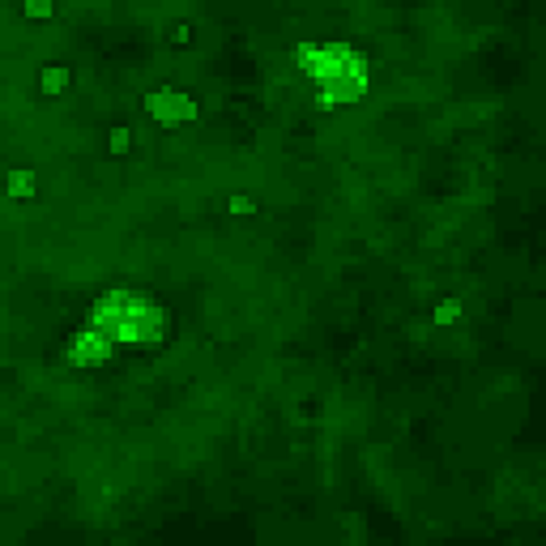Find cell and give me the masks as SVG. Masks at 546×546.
I'll return each mask as SVG.
<instances>
[{
	"mask_svg": "<svg viewBox=\"0 0 546 546\" xmlns=\"http://www.w3.org/2000/svg\"><path fill=\"white\" fill-rule=\"evenodd\" d=\"M56 13H60V0H22V5H18V18L30 22V26L56 22Z\"/></svg>",
	"mask_w": 546,
	"mask_h": 546,
	"instance_id": "6",
	"label": "cell"
},
{
	"mask_svg": "<svg viewBox=\"0 0 546 546\" xmlns=\"http://www.w3.org/2000/svg\"><path fill=\"white\" fill-rule=\"evenodd\" d=\"M60 359H64V367H73V372H103V367H111L120 359V346L111 342L103 329L77 325L69 333V342L60 346Z\"/></svg>",
	"mask_w": 546,
	"mask_h": 546,
	"instance_id": "2",
	"label": "cell"
},
{
	"mask_svg": "<svg viewBox=\"0 0 546 546\" xmlns=\"http://www.w3.org/2000/svg\"><path fill=\"white\" fill-rule=\"evenodd\" d=\"M465 316H470V308H465V299L453 295V291H444L431 299V308H427V325L431 329H457L465 325Z\"/></svg>",
	"mask_w": 546,
	"mask_h": 546,
	"instance_id": "4",
	"label": "cell"
},
{
	"mask_svg": "<svg viewBox=\"0 0 546 546\" xmlns=\"http://www.w3.org/2000/svg\"><path fill=\"white\" fill-rule=\"evenodd\" d=\"M141 116H146L158 133H175V128H192L201 120V103L180 86H150L141 94Z\"/></svg>",
	"mask_w": 546,
	"mask_h": 546,
	"instance_id": "1",
	"label": "cell"
},
{
	"mask_svg": "<svg viewBox=\"0 0 546 546\" xmlns=\"http://www.w3.org/2000/svg\"><path fill=\"white\" fill-rule=\"evenodd\" d=\"M222 214L252 222V218H261V197H256V192H248V188H231L227 197H222Z\"/></svg>",
	"mask_w": 546,
	"mask_h": 546,
	"instance_id": "5",
	"label": "cell"
},
{
	"mask_svg": "<svg viewBox=\"0 0 546 546\" xmlns=\"http://www.w3.org/2000/svg\"><path fill=\"white\" fill-rule=\"evenodd\" d=\"M35 192H39V175L30 167H9L0 175V197H5V205H30Z\"/></svg>",
	"mask_w": 546,
	"mask_h": 546,
	"instance_id": "3",
	"label": "cell"
}]
</instances>
